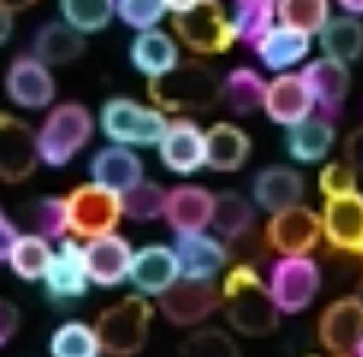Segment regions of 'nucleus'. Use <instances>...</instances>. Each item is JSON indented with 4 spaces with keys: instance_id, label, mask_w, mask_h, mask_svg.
<instances>
[{
    "instance_id": "nucleus-32",
    "label": "nucleus",
    "mask_w": 363,
    "mask_h": 357,
    "mask_svg": "<svg viewBox=\"0 0 363 357\" xmlns=\"http://www.w3.org/2000/svg\"><path fill=\"white\" fill-rule=\"evenodd\" d=\"M51 258H55V249H51L48 239L38 236V233H19L6 262H10L13 275L23 278V281H45Z\"/></svg>"
},
{
    "instance_id": "nucleus-39",
    "label": "nucleus",
    "mask_w": 363,
    "mask_h": 357,
    "mask_svg": "<svg viewBox=\"0 0 363 357\" xmlns=\"http://www.w3.org/2000/svg\"><path fill=\"white\" fill-rule=\"evenodd\" d=\"M32 226L38 236L51 239H67L70 224H67V201L64 198H38L32 204Z\"/></svg>"
},
{
    "instance_id": "nucleus-36",
    "label": "nucleus",
    "mask_w": 363,
    "mask_h": 357,
    "mask_svg": "<svg viewBox=\"0 0 363 357\" xmlns=\"http://www.w3.org/2000/svg\"><path fill=\"white\" fill-rule=\"evenodd\" d=\"M118 0H61V16L70 29H77L80 35L86 32H102L112 23L118 13H115Z\"/></svg>"
},
{
    "instance_id": "nucleus-22",
    "label": "nucleus",
    "mask_w": 363,
    "mask_h": 357,
    "mask_svg": "<svg viewBox=\"0 0 363 357\" xmlns=\"http://www.w3.org/2000/svg\"><path fill=\"white\" fill-rule=\"evenodd\" d=\"M86 268H89V281L99 287H115L131 275V262H134V249L125 236L108 233V236L89 239L86 246Z\"/></svg>"
},
{
    "instance_id": "nucleus-27",
    "label": "nucleus",
    "mask_w": 363,
    "mask_h": 357,
    "mask_svg": "<svg viewBox=\"0 0 363 357\" xmlns=\"http://www.w3.org/2000/svg\"><path fill=\"white\" fill-rule=\"evenodd\" d=\"M131 64L147 77V80H157V77L169 74V70L179 64L176 38L163 29L138 32L131 42Z\"/></svg>"
},
{
    "instance_id": "nucleus-43",
    "label": "nucleus",
    "mask_w": 363,
    "mask_h": 357,
    "mask_svg": "<svg viewBox=\"0 0 363 357\" xmlns=\"http://www.w3.org/2000/svg\"><path fill=\"white\" fill-rule=\"evenodd\" d=\"M345 163L351 166L357 176H363V128H354L345 138Z\"/></svg>"
},
{
    "instance_id": "nucleus-7",
    "label": "nucleus",
    "mask_w": 363,
    "mask_h": 357,
    "mask_svg": "<svg viewBox=\"0 0 363 357\" xmlns=\"http://www.w3.org/2000/svg\"><path fill=\"white\" fill-rule=\"evenodd\" d=\"M172 29L182 38V45L191 48L194 55H223L236 42L233 19L226 16L220 0H201L194 10L176 13L172 16Z\"/></svg>"
},
{
    "instance_id": "nucleus-3",
    "label": "nucleus",
    "mask_w": 363,
    "mask_h": 357,
    "mask_svg": "<svg viewBox=\"0 0 363 357\" xmlns=\"http://www.w3.org/2000/svg\"><path fill=\"white\" fill-rule=\"evenodd\" d=\"M153 322V303L144 294H128L108 309H102L96 319L102 354L108 357H134L144 351L147 335Z\"/></svg>"
},
{
    "instance_id": "nucleus-12",
    "label": "nucleus",
    "mask_w": 363,
    "mask_h": 357,
    "mask_svg": "<svg viewBox=\"0 0 363 357\" xmlns=\"http://www.w3.org/2000/svg\"><path fill=\"white\" fill-rule=\"evenodd\" d=\"M38 163L35 131L16 115L0 112V182H26Z\"/></svg>"
},
{
    "instance_id": "nucleus-5",
    "label": "nucleus",
    "mask_w": 363,
    "mask_h": 357,
    "mask_svg": "<svg viewBox=\"0 0 363 357\" xmlns=\"http://www.w3.org/2000/svg\"><path fill=\"white\" fill-rule=\"evenodd\" d=\"M99 128L112 144L157 147L169 128V119L157 106H140L138 99H128V96H112L99 109Z\"/></svg>"
},
{
    "instance_id": "nucleus-26",
    "label": "nucleus",
    "mask_w": 363,
    "mask_h": 357,
    "mask_svg": "<svg viewBox=\"0 0 363 357\" xmlns=\"http://www.w3.org/2000/svg\"><path fill=\"white\" fill-rule=\"evenodd\" d=\"M255 55L262 57L264 67L287 74L294 64L309 57V35L300 29H290V26H284V23H274L264 32L262 42L255 45Z\"/></svg>"
},
{
    "instance_id": "nucleus-33",
    "label": "nucleus",
    "mask_w": 363,
    "mask_h": 357,
    "mask_svg": "<svg viewBox=\"0 0 363 357\" xmlns=\"http://www.w3.org/2000/svg\"><path fill=\"white\" fill-rule=\"evenodd\" d=\"M252 224H255V211L252 204L242 198L239 192H220L217 204H213V230L220 233V239L226 243H239L252 233Z\"/></svg>"
},
{
    "instance_id": "nucleus-18",
    "label": "nucleus",
    "mask_w": 363,
    "mask_h": 357,
    "mask_svg": "<svg viewBox=\"0 0 363 357\" xmlns=\"http://www.w3.org/2000/svg\"><path fill=\"white\" fill-rule=\"evenodd\" d=\"M131 284L138 287V294L144 297H163L166 290L182 278L179 268V258L172 246L163 243H153L144 246V249L134 252V262H131Z\"/></svg>"
},
{
    "instance_id": "nucleus-48",
    "label": "nucleus",
    "mask_w": 363,
    "mask_h": 357,
    "mask_svg": "<svg viewBox=\"0 0 363 357\" xmlns=\"http://www.w3.org/2000/svg\"><path fill=\"white\" fill-rule=\"evenodd\" d=\"M38 0H0V6H6L10 13H19V10H29V6H35Z\"/></svg>"
},
{
    "instance_id": "nucleus-49",
    "label": "nucleus",
    "mask_w": 363,
    "mask_h": 357,
    "mask_svg": "<svg viewBox=\"0 0 363 357\" xmlns=\"http://www.w3.org/2000/svg\"><path fill=\"white\" fill-rule=\"evenodd\" d=\"M341 10L351 13V16H363V0H338Z\"/></svg>"
},
{
    "instance_id": "nucleus-50",
    "label": "nucleus",
    "mask_w": 363,
    "mask_h": 357,
    "mask_svg": "<svg viewBox=\"0 0 363 357\" xmlns=\"http://www.w3.org/2000/svg\"><path fill=\"white\" fill-rule=\"evenodd\" d=\"M354 357H363V339H360V345L354 348Z\"/></svg>"
},
{
    "instance_id": "nucleus-15",
    "label": "nucleus",
    "mask_w": 363,
    "mask_h": 357,
    "mask_svg": "<svg viewBox=\"0 0 363 357\" xmlns=\"http://www.w3.org/2000/svg\"><path fill=\"white\" fill-rule=\"evenodd\" d=\"M322 236L338 252L363 256V194H345L332 198L322 207Z\"/></svg>"
},
{
    "instance_id": "nucleus-45",
    "label": "nucleus",
    "mask_w": 363,
    "mask_h": 357,
    "mask_svg": "<svg viewBox=\"0 0 363 357\" xmlns=\"http://www.w3.org/2000/svg\"><path fill=\"white\" fill-rule=\"evenodd\" d=\"M16 239H19L16 226L10 224V217H6L4 211H0V262H6V258H10V252H13V246H16Z\"/></svg>"
},
{
    "instance_id": "nucleus-41",
    "label": "nucleus",
    "mask_w": 363,
    "mask_h": 357,
    "mask_svg": "<svg viewBox=\"0 0 363 357\" xmlns=\"http://www.w3.org/2000/svg\"><path fill=\"white\" fill-rule=\"evenodd\" d=\"M115 13L134 32H147V29H157L160 19L166 16V4L163 0H118Z\"/></svg>"
},
{
    "instance_id": "nucleus-2",
    "label": "nucleus",
    "mask_w": 363,
    "mask_h": 357,
    "mask_svg": "<svg viewBox=\"0 0 363 357\" xmlns=\"http://www.w3.org/2000/svg\"><path fill=\"white\" fill-rule=\"evenodd\" d=\"M223 80L204 61H179L169 74L147 80V96L160 112H176L185 119L188 112H207L220 102Z\"/></svg>"
},
{
    "instance_id": "nucleus-44",
    "label": "nucleus",
    "mask_w": 363,
    "mask_h": 357,
    "mask_svg": "<svg viewBox=\"0 0 363 357\" xmlns=\"http://www.w3.org/2000/svg\"><path fill=\"white\" fill-rule=\"evenodd\" d=\"M16 329H19V309L13 307L10 300H4V297H0V348H4L6 341L16 335Z\"/></svg>"
},
{
    "instance_id": "nucleus-6",
    "label": "nucleus",
    "mask_w": 363,
    "mask_h": 357,
    "mask_svg": "<svg viewBox=\"0 0 363 357\" xmlns=\"http://www.w3.org/2000/svg\"><path fill=\"white\" fill-rule=\"evenodd\" d=\"M64 201H67L70 233L86 239V243L115 233L118 230V220L125 217V211H121V194L108 192V188L96 185V182L77 185Z\"/></svg>"
},
{
    "instance_id": "nucleus-23",
    "label": "nucleus",
    "mask_w": 363,
    "mask_h": 357,
    "mask_svg": "<svg viewBox=\"0 0 363 357\" xmlns=\"http://www.w3.org/2000/svg\"><path fill=\"white\" fill-rule=\"evenodd\" d=\"M89 172H93V182L115 194L131 192L138 182H144V160L131 150V147H102L99 153L89 163Z\"/></svg>"
},
{
    "instance_id": "nucleus-31",
    "label": "nucleus",
    "mask_w": 363,
    "mask_h": 357,
    "mask_svg": "<svg viewBox=\"0 0 363 357\" xmlns=\"http://www.w3.org/2000/svg\"><path fill=\"white\" fill-rule=\"evenodd\" d=\"M319 42H322V55L335 57V61H357L363 55V19L360 16H332L325 23V29L319 32Z\"/></svg>"
},
{
    "instance_id": "nucleus-37",
    "label": "nucleus",
    "mask_w": 363,
    "mask_h": 357,
    "mask_svg": "<svg viewBox=\"0 0 363 357\" xmlns=\"http://www.w3.org/2000/svg\"><path fill=\"white\" fill-rule=\"evenodd\" d=\"M277 19L290 29L315 35L332 19V6H328V0H277Z\"/></svg>"
},
{
    "instance_id": "nucleus-35",
    "label": "nucleus",
    "mask_w": 363,
    "mask_h": 357,
    "mask_svg": "<svg viewBox=\"0 0 363 357\" xmlns=\"http://www.w3.org/2000/svg\"><path fill=\"white\" fill-rule=\"evenodd\" d=\"M51 357H102L99 335L86 322H61L48 341Z\"/></svg>"
},
{
    "instance_id": "nucleus-21",
    "label": "nucleus",
    "mask_w": 363,
    "mask_h": 357,
    "mask_svg": "<svg viewBox=\"0 0 363 357\" xmlns=\"http://www.w3.org/2000/svg\"><path fill=\"white\" fill-rule=\"evenodd\" d=\"M45 287L55 300H74L83 297L89 287V268H86V249L77 239H61L51 268L45 275Z\"/></svg>"
},
{
    "instance_id": "nucleus-29",
    "label": "nucleus",
    "mask_w": 363,
    "mask_h": 357,
    "mask_svg": "<svg viewBox=\"0 0 363 357\" xmlns=\"http://www.w3.org/2000/svg\"><path fill=\"white\" fill-rule=\"evenodd\" d=\"M264 93H268V80L255 67H233L223 77L220 102L236 115H252L264 109Z\"/></svg>"
},
{
    "instance_id": "nucleus-46",
    "label": "nucleus",
    "mask_w": 363,
    "mask_h": 357,
    "mask_svg": "<svg viewBox=\"0 0 363 357\" xmlns=\"http://www.w3.org/2000/svg\"><path fill=\"white\" fill-rule=\"evenodd\" d=\"M13 35V13L6 6H0V45Z\"/></svg>"
},
{
    "instance_id": "nucleus-40",
    "label": "nucleus",
    "mask_w": 363,
    "mask_h": 357,
    "mask_svg": "<svg viewBox=\"0 0 363 357\" xmlns=\"http://www.w3.org/2000/svg\"><path fill=\"white\" fill-rule=\"evenodd\" d=\"M182 357H239L236 341L220 329H201L188 335L182 345Z\"/></svg>"
},
{
    "instance_id": "nucleus-11",
    "label": "nucleus",
    "mask_w": 363,
    "mask_h": 357,
    "mask_svg": "<svg viewBox=\"0 0 363 357\" xmlns=\"http://www.w3.org/2000/svg\"><path fill=\"white\" fill-rule=\"evenodd\" d=\"M363 339V297L347 294L328 303L319 316V341L328 354L347 357Z\"/></svg>"
},
{
    "instance_id": "nucleus-28",
    "label": "nucleus",
    "mask_w": 363,
    "mask_h": 357,
    "mask_svg": "<svg viewBox=\"0 0 363 357\" xmlns=\"http://www.w3.org/2000/svg\"><path fill=\"white\" fill-rule=\"evenodd\" d=\"M335 144V121L313 115V119L300 121V125L287 128V153L300 163H319L328 157Z\"/></svg>"
},
{
    "instance_id": "nucleus-8",
    "label": "nucleus",
    "mask_w": 363,
    "mask_h": 357,
    "mask_svg": "<svg viewBox=\"0 0 363 357\" xmlns=\"http://www.w3.org/2000/svg\"><path fill=\"white\" fill-rule=\"evenodd\" d=\"M319 287L322 271L313 256H281L271 265L268 290L274 297L281 316H294L313 307V300L319 297Z\"/></svg>"
},
{
    "instance_id": "nucleus-14",
    "label": "nucleus",
    "mask_w": 363,
    "mask_h": 357,
    "mask_svg": "<svg viewBox=\"0 0 363 357\" xmlns=\"http://www.w3.org/2000/svg\"><path fill=\"white\" fill-rule=\"evenodd\" d=\"M6 96L23 109H45L55 102V77L51 67L42 64L35 55H19L6 67Z\"/></svg>"
},
{
    "instance_id": "nucleus-1",
    "label": "nucleus",
    "mask_w": 363,
    "mask_h": 357,
    "mask_svg": "<svg viewBox=\"0 0 363 357\" xmlns=\"http://www.w3.org/2000/svg\"><path fill=\"white\" fill-rule=\"evenodd\" d=\"M220 307L226 313V322L245 339H264L277 329L281 309L268 290V281H262L252 265H236L220 284Z\"/></svg>"
},
{
    "instance_id": "nucleus-9",
    "label": "nucleus",
    "mask_w": 363,
    "mask_h": 357,
    "mask_svg": "<svg viewBox=\"0 0 363 357\" xmlns=\"http://www.w3.org/2000/svg\"><path fill=\"white\" fill-rule=\"evenodd\" d=\"M264 239L281 256H309L322 239V217L306 204L271 214Z\"/></svg>"
},
{
    "instance_id": "nucleus-16",
    "label": "nucleus",
    "mask_w": 363,
    "mask_h": 357,
    "mask_svg": "<svg viewBox=\"0 0 363 357\" xmlns=\"http://www.w3.org/2000/svg\"><path fill=\"white\" fill-rule=\"evenodd\" d=\"M303 77H306V83H309V93H313L319 115L335 121L347 99V89H351V67H347L345 61H335V57L322 55L306 64Z\"/></svg>"
},
{
    "instance_id": "nucleus-30",
    "label": "nucleus",
    "mask_w": 363,
    "mask_h": 357,
    "mask_svg": "<svg viewBox=\"0 0 363 357\" xmlns=\"http://www.w3.org/2000/svg\"><path fill=\"white\" fill-rule=\"evenodd\" d=\"M83 48H86L83 35L77 29H70L64 19L61 23H45L42 29L35 32V38H32V55L42 64H48V67L77 61V57L83 55Z\"/></svg>"
},
{
    "instance_id": "nucleus-42",
    "label": "nucleus",
    "mask_w": 363,
    "mask_h": 357,
    "mask_svg": "<svg viewBox=\"0 0 363 357\" xmlns=\"http://www.w3.org/2000/svg\"><path fill=\"white\" fill-rule=\"evenodd\" d=\"M319 192L325 194V201L332 198H345V194H354L357 192V172L341 160V163H328L322 166L319 172Z\"/></svg>"
},
{
    "instance_id": "nucleus-25",
    "label": "nucleus",
    "mask_w": 363,
    "mask_h": 357,
    "mask_svg": "<svg viewBox=\"0 0 363 357\" xmlns=\"http://www.w3.org/2000/svg\"><path fill=\"white\" fill-rule=\"evenodd\" d=\"M303 194H306V182L296 170L290 166H268L255 176L252 185V198L258 207H264L268 214L287 211V207L303 204Z\"/></svg>"
},
{
    "instance_id": "nucleus-19",
    "label": "nucleus",
    "mask_w": 363,
    "mask_h": 357,
    "mask_svg": "<svg viewBox=\"0 0 363 357\" xmlns=\"http://www.w3.org/2000/svg\"><path fill=\"white\" fill-rule=\"evenodd\" d=\"M176 258L182 278H194V281H213L230 262V249L223 239L211 236V233H185L176 236Z\"/></svg>"
},
{
    "instance_id": "nucleus-24",
    "label": "nucleus",
    "mask_w": 363,
    "mask_h": 357,
    "mask_svg": "<svg viewBox=\"0 0 363 357\" xmlns=\"http://www.w3.org/2000/svg\"><path fill=\"white\" fill-rule=\"evenodd\" d=\"M252 150L249 134L233 121H217L204 131V166L213 172H236Z\"/></svg>"
},
{
    "instance_id": "nucleus-10",
    "label": "nucleus",
    "mask_w": 363,
    "mask_h": 357,
    "mask_svg": "<svg viewBox=\"0 0 363 357\" xmlns=\"http://www.w3.org/2000/svg\"><path fill=\"white\" fill-rule=\"evenodd\" d=\"M160 313L179 329H191L204 322L213 309L220 307V290L213 281H194V278H179L163 297H160Z\"/></svg>"
},
{
    "instance_id": "nucleus-47",
    "label": "nucleus",
    "mask_w": 363,
    "mask_h": 357,
    "mask_svg": "<svg viewBox=\"0 0 363 357\" xmlns=\"http://www.w3.org/2000/svg\"><path fill=\"white\" fill-rule=\"evenodd\" d=\"M163 4H166V10H172V16H176V13L194 10V6H198L201 0H163Z\"/></svg>"
},
{
    "instance_id": "nucleus-4",
    "label": "nucleus",
    "mask_w": 363,
    "mask_h": 357,
    "mask_svg": "<svg viewBox=\"0 0 363 357\" xmlns=\"http://www.w3.org/2000/svg\"><path fill=\"white\" fill-rule=\"evenodd\" d=\"M93 112L83 102H57L42 121L38 141V160L45 166H67L93 138Z\"/></svg>"
},
{
    "instance_id": "nucleus-34",
    "label": "nucleus",
    "mask_w": 363,
    "mask_h": 357,
    "mask_svg": "<svg viewBox=\"0 0 363 357\" xmlns=\"http://www.w3.org/2000/svg\"><path fill=\"white\" fill-rule=\"evenodd\" d=\"M230 19H233V29H236V42H245L255 48L264 38V32L274 26L277 0H236Z\"/></svg>"
},
{
    "instance_id": "nucleus-38",
    "label": "nucleus",
    "mask_w": 363,
    "mask_h": 357,
    "mask_svg": "<svg viewBox=\"0 0 363 357\" xmlns=\"http://www.w3.org/2000/svg\"><path fill=\"white\" fill-rule=\"evenodd\" d=\"M166 201H169V192L160 182L144 179L131 192L121 194V211L131 220H157L166 214Z\"/></svg>"
},
{
    "instance_id": "nucleus-20",
    "label": "nucleus",
    "mask_w": 363,
    "mask_h": 357,
    "mask_svg": "<svg viewBox=\"0 0 363 357\" xmlns=\"http://www.w3.org/2000/svg\"><path fill=\"white\" fill-rule=\"evenodd\" d=\"M213 204L217 194L201 185H176L166 201V224L176 230V236L185 233H204L213 224Z\"/></svg>"
},
{
    "instance_id": "nucleus-17",
    "label": "nucleus",
    "mask_w": 363,
    "mask_h": 357,
    "mask_svg": "<svg viewBox=\"0 0 363 357\" xmlns=\"http://www.w3.org/2000/svg\"><path fill=\"white\" fill-rule=\"evenodd\" d=\"M160 163L169 172L191 176L204 166V131L191 119H169L163 141L157 144Z\"/></svg>"
},
{
    "instance_id": "nucleus-13",
    "label": "nucleus",
    "mask_w": 363,
    "mask_h": 357,
    "mask_svg": "<svg viewBox=\"0 0 363 357\" xmlns=\"http://www.w3.org/2000/svg\"><path fill=\"white\" fill-rule=\"evenodd\" d=\"M264 115H268L274 125L281 128H294L300 121L313 119L315 112V99L309 93V83L303 74H277L274 80L268 83V93H264Z\"/></svg>"
}]
</instances>
